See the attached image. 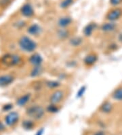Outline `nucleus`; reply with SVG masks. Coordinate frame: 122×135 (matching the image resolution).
<instances>
[{
	"label": "nucleus",
	"mask_w": 122,
	"mask_h": 135,
	"mask_svg": "<svg viewBox=\"0 0 122 135\" xmlns=\"http://www.w3.org/2000/svg\"><path fill=\"white\" fill-rule=\"evenodd\" d=\"M18 47L23 52L31 54L36 52L38 49V43L29 35H22L18 40Z\"/></svg>",
	"instance_id": "nucleus-1"
},
{
	"label": "nucleus",
	"mask_w": 122,
	"mask_h": 135,
	"mask_svg": "<svg viewBox=\"0 0 122 135\" xmlns=\"http://www.w3.org/2000/svg\"><path fill=\"white\" fill-rule=\"evenodd\" d=\"M25 113L29 118L33 120L39 121L42 119L46 115L45 107L39 104H33L26 107Z\"/></svg>",
	"instance_id": "nucleus-2"
},
{
	"label": "nucleus",
	"mask_w": 122,
	"mask_h": 135,
	"mask_svg": "<svg viewBox=\"0 0 122 135\" xmlns=\"http://www.w3.org/2000/svg\"><path fill=\"white\" fill-rule=\"evenodd\" d=\"M1 63L6 67H18L23 64L21 55L17 53H6L1 57Z\"/></svg>",
	"instance_id": "nucleus-3"
},
{
	"label": "nucleus",
	"mask_w": 122,
	"mask_h": 135,
	"mask_svg": "<svg viewBox=\"0 0 122 135\" xmlns=\"http://www.w3.org/2000/svg\"><path fill=\"white\" fill-rule=\"evenodd\" d=\"M65 96H66L65 91L59 88L52 91L49 96L48 102L49 103H52V104H60L61 102H63Z\"/></svg>",
	"instance_id": "nucleus-4"
},
{
	"label": "nucleus",
	"mask_w": 122,
	"mask_h": 135,
	"mask_svg": "<svg viewBox=\"0 0 122 135\" xmlns=\"http://www.w3.org/2000/svg\"><path fill=\"white\" fill-rule=\"evenodd\" d=\"M26 31L27 35L32 38H38L43 33L44 29L38 23H32L27 27Z\"/></svg>",
	"instance_id": "nucleus-5"
},
{
	"label": "nucleus",
	"mask_w": 122,
	"mask_h": 135,
	"mask_svg": "<svg viewBox=\"0 0 122 135\" xmlns=\"http://www.w3.org/2000/svg\"><path fill=\"white\" fill-rule=\"evenodd\" d=\"M20 119V115L16 111H10L8 112L6 115L4 117V122L7 126L11 127L16 125Z\"/></svg>",
	"instance_id": "nucleus-6"
},
{
	"label": "nucleus",
	"mask_w": 122,
	"mask_h": 135,
	"mask_svg": "<svg viewBox=\"0 0 122 135\" xmlns=\"http://www.w3.org/2000/svg\"><path fill=\"white\" fill-rule=\"evenodd\" d=\"M28 62L32 67L43 66L44 59L40 53L35 52L30 55V56L28 58Z\"/></svg>",
	"instance_id": "nucleus-7"
},
{
	"label": "nucleus",
	"mask_w": 122,
	"mask_h": 135,
	"mask_svg": "<svg viewBox=\"0 0 122 135\" xmlns=\"http://www.w3.org/2000/svg\"><path fill=\"white\" fill-rule=\"evenodd\" d=\"M98 60V55L95 52H90L84 57L83 64L86 67L90 68L94 66Z\"/></svg>",
	"instance_id": "nucleus-8"
},
{
	"label": "nucleus",
	"mask_w": 122,
	"mask_h": 135,
	"mask_svg": "<svg viewBox=\"0 0 122 135\" xmlns=\"http://www.w3.org/2000/svg\"><path fill=\"white\" fill-rule=\"evenodd\" d=\"M16 80V77L12 74H3L0 75V87H7L11 85Z\"/></svg>",
	"instance_id": "nucleus-9"
},
{
	"label": "nucleus",
	"mask_w": 122,
	"mask_h": 135,
	"mask_svg": "<svg viewBox=\"0 0 122 135\" xmlns=\"http://www.w3.org/2000/svg\"><path fill=\"white\" fill-rule=\"evenodd\" d=\"M97 23L95 22H90L88 23L82 30V33L84 38H90L92 36L93 33H94L98 29Z\"/></svg>",
	"instance_id": "nucleus-10"
},
{
	"label": "nucleus",
	"mask_w": 122,
	"mask_h": 135,
	"mask_svg": "<svg viewBox=\"0 0 122 135\" xmlns=\"http://www.w3.org/2000/svg\"><path fill=\"white\" fill-rule=\"evenodd\" d=\"M32 94L30 92L25 93V94H23L20 96L16 99V104L18 106V107H27L28 104L31 102V99H32Z\"/></svg>",
	"instance_id": "nucleus-11"
},
{
	"label": "nucleus",
	"mask_w": 122,
	"mask_h": 135,
	"mask_svg": "<svg viewBox=\"0 0 122 135\" xmlns=\"http://www.w3.org/2000/svg\"><path fill=\"white\" fill-rule=\"evenodd\" d=\"M122 15V10L120 8H115L111 10L107 15L106 18L108 21L115 22V23L117 20H119Z\"/></svg>",
	"instance_id": "nucleus-12"
},
{
	"label": "nucleus",
	"mask_w": 122,
	"mask_h": 135,
	"mask_svg": "<svg viewBox=\"0 0 122 135\" xmlns=\"http://www.w3.org/2000/svg\"><path fill=\"white\" fill-rule=\"evenodd\" d=\"M73 18L70 16H63L59 18L57 21V26L59 28L68 29L73 24Z\"/></svg>",
	"instance_id": "nucleus-13"
},
{
	"label": "nucleus",
	"mask_w": 122,
	"mask_h": 135,
	"mask_svg": "<svg viewBox=\"0 0 122 135\" xmlns=\"http://www.w3.org/2000/svg\"><path fill=\"white\" fill-rule=\"evenodd\" d=\"M20 13L25 18H32L35 15V10L33 7L30 3H25L20 8Z\"/></svg>",
	"instance_id": "nucleus-14"
},
{
	"label": "nucleus",
	"mask_w": 122,
	"mask_h": 135,
	"mask_svg": "<svg viewBox=\"0 0 122 135\" xmlns=\"http://www.w3.org/2000/svg\"><path fill=\"white\" fill-rule=\"evenodd\" d=\"M117 28V25L115 22L107 21L103 23L100 27V30L103 33H112Z\"/></svg>",
	"instance_id": "nucleus-15"
},
{
	"label": "nucleus",
	"mask_w": 122,
	"mask_h": 135,
	"mask_svg": "<svg viewBox=\"0 0 122 135\" xmlns=\"http://www.w3.org/2000/svg\"><path fill=\"white\" fill-rule=\"evenodd\" d=\"M56 35L58 39L62 40V41L68 40L71 37V31L68 29L59 28L56 31Z\"/></svg>",
	"instance_id": "nucleus-16"
},
{
	"label": "nucleus",
	"mask_w": 122,
	"mask_h": 135,
	"mask_svg": "<svg viewBox=\"0 0 122 135\" xmlns=\"http://www.w3.org/2000/svg\"><path fill=\"white\" fill-rule=\"evenodd\" d=\"M44 86H45L47 89L52 91L59 89V88H60V87L62 86L61 83L59 81H57V80H50V79L46 80V81L44 82Z\"/></svg>",
	"instance_id": "nucleus-17"
},
{
	"label": "nucleus",
	"mask_w": 122,
	"mask_h": 135,
	"mask_svg": "<svg viewBox=\"0 0 122 135\" xmlns=\"http://www.w3.org/2000/svg\"><path fill=\"white\" fill-rule=\"evenodd\" d=\"M99 110L104 114H110L113 110V104L109 100H105L100 104Z\"/></svg>",
	"instance_id": "nucleus-18"
},
{
	"label": "nucleus",
	"mask_w": 122,
	"mask_h": 135,
	"mask_svg": "<svg viewBox=\"0 0 122 135\" xmlns=\"http://www.w3.org/2000/svg\"><path fill=\"white\" fill-rule=\"evenodd\" d=\"M83 38L79 36H71L68 39V44L73 48H78L83 45Z\"/></svg>",
	"instance_id": "nucleus-19"
},
{
	"label": "nucleus",
	"mask_w": 122,
	"mask_h": 135,
	"mask_svg": "<svg viewBox=\"0 0 122 135\" xmlns=\"http://www.w3.org/2000/svg\"><path fill=\"white\" fill-rule=\"evenodd\" d=\"M44 73V68L43 66H34L31 68L29 73V76L32 79H37L40 77Z\"/></svg>",
	"instance_id": "nucleus-20"
},
{
	"label": "nucleus",
	"mask_w": 122,
	"mask_h": 135,
	"mask_svg": "<svg viewBox=\"0 0 122 135\" xmlns=\"http://www.w3.org/2000/svg\"><path fill=\"white\" fill-rule=\"evenodd\" d=\"M60 107L59 104H52V103H49L46 107H45L46 109V112L50 114H56L60 112Z\"/></svg>",
	"instance_id": "nucleus-21"
},
{
	"label": "nucleus",
	"mask_w": 122,
	"mask_h": 135,
	"mask_svg": "<svg viewBox=\"0 0 122 135\" xmlns=\"http://www.w3.org/2000/svg\"><path fill=\"white\" fill-rule=\"evenodd\" d=\"M111 97L114 100H116L117 102H121L122 101V87H117L115 90L113 91L111 94Z\"/></svg>",
	"instance_id": "nucleus-22"
},
{
	"label": "nucleus",
	"mask_w": 122,
	"mask_h": 135,
	"mask_svg": "<svg viewBox=\"0 0 122 135\" xmlns=\"http://www.w3.org/2000/svg\"><path fill=\"white\" fill-rule=\"evenodd\" d=\"M22 126L25 130H31L35 128V121L31 119H24V121H23Z\"/></svg>",
	"instance_id": "nucleus-23"
},
{
	"label": "nucleus",
	"mask_w": 122,
	"mask_h": 135,
	"mask_svg": "<svg viewBox=\"0 0 122 135\" xmlns=\"http://www.w3.org/2000/svg\"><path fill=\"white\" fill-rule=\"evenodd\" d=\"M87 91V86L86 85H82L79 88L78 91H77L76 93V96H75V98L77 99H80L81 98H83V96L85 95L86 92Z\"/></svg>",
	"instance_id": "nucleus-24"
},
{
	"label": "nucleus",
	"mask_w": 122,
	"mask_h": 135,
	"mask_svg": "<svg viewBox=\"0 0 122 135\" xmlns=\"http://www.w3.org/2000/svg\"><path fill=\"white\" fill-rule=\"evenodd\" d=\"M73 0H62L60 4V7L62 9H67L73 4Z\"/></svg>",
	"instance_id": "nucleus-25"
},
{
	"label": "nucleus",
	"mask_w": 122,
	"mask_h": 135,
	"mask_svg": "<svg viewBox=\"0 0 122 135\" xmlns=\"http://www.w3.org/2000/svg\"><path fill=\"white\" fill-rule=\"evenodd\" d=\"M43 86H44V83L41 81H37L34 84V89L35 91H40L42 89Z\"/></svg>",
	"instance_id": "nucleus-26"
},
{
	"label": "nucleus",
	"mask_w": 122,
	"mask_h": 135,
	"mask_svg": "<svg viewBox=\"0 0 122 135\" xmlns=\"http://www.w3.org/2000/svg\"><path fill=\"white\" fill-rule=\"evenodd\" d=\"M13 104L8 103V104H6L3 106V108H2V110H3L4 112H10V111L12 110V109H13Z\"/></svg>",
	"instance_id": "nucleus-27"
},
{
	"label": "nucleus",
	"mask_w": 122,
	"mask_h": 135,
	"mask_svg": "<svg viewBox=\"0 0 122 135\" xmlns=\"http://www.w3.org/2000/svg\"><path fill=\"white\" fill-rule=\"evenodd\" d=\"M15 25H16V28L22 29L24 27H25V25H26V22L23 21H19L16 22Z\"/></svg>",
	"instance_id": "nucleus-28"
},
{
	"label": "nucleus",
	"mask_w": 122,
	"mask_h": 135,
	"mask_svg": "<svg viewBox=\"0 0 122 135\" xmlns=\"http://www.w3.org/2000/svg\"><path fill=\"white\" fill-rule=\"evenodd\" d=\"M122 0H110V3L113 6H117L121 3Z\"/></svg>",
	"instance_id": "nucleus-29"
},
{
	"label": "nucleus",
	"mask_w": 122,
	"mask_h": 135,
	"mask_svg": "<svg viewBox=\"0 0 122 135\" xmlns=\"http://www.w3.org/2000/svg\"><path fill=\"white\" fill-rule=\"evenodd\" d=\"M10 3V0H0V6L5 7Z\"/></svg>",
	"instance_id": "nucleus-30"
},
{
	"label": "nucleus",
	"mask_w": 122,
	"mask_h": 135,
	"mask_svg": "<svg viewBox=\"0 0 122 135\" xmlns=\"http://www.w3.org/2000/svg\"><path fill=\"white\" fill-rule=\"evenodd\" d=\"M44 132H45V129H44V127H41V128H39V130L36 132L35 135H44Z\"/></svg>",
	"instance_id": "nucleus-31"
},
{
	"label": "nucleus",
	"mask_w": 122,
	"mask_h": 135,
	"mask_svg": "<svg viewBox=\"0 0 122 135\" xmlns=\"http://www.w3.org/2000/svg\"><path fill=\"white\" fill-rule=\"evenodd\" d=\"M93 135H106V133L104 132V131L99 130V131H97V132H95Z\"/></svg>",
	"instance_id": "nucleus-32"
},
{
	"label": "nucleus",
	"mask_w": 122,
	"mask_h": 135,
	"mask_svg": "<svg viewBox=\"0 0 122 135\" xmlns=\"http://www.w3.org/2000/svg\"><path fill=\"white\" fill-rule=\"evenodd\" d=\"M6 129V127L4 126V124L2 123V122H0V132H2Z\"/></svg>",
	"instance_id": "nucleus-33"
},
{
	"label": "nucleus",
	"mask_w": 122,
	"mask_h": 135,
	"mask_svg": "<svg viewBox=\"0 0 122 135\" xmlns=\"http://www.w3.org/2000/svg\"><path fill=\"white\" fill-rule=\"evenodd\" d=\"M118 40L121 42H122V33H120L119 35H118Z\"/></svg>",
	"instance_id": "nucleus-34"
}]
</instances>
